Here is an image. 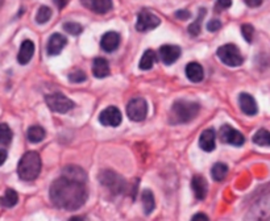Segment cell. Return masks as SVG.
Returning a JSON list of instances; mask_svg holds the SVG:
<instances>
[{
  "mask_svg": "<svg viewBox=\"0 0 270 221\" xmlns=\"http://www.w3.org/2000/svg\"><path fill=\"white\" fill-rule=\"evenodd\" d=\"M49 196L52 203L57 208H62L65 210H77L87 200L86 183L62 175L50 186Z\"/></svg>",
  "mask_w": 270,
  "mask_h": 221,
  "instance_id": "6da1fadb",
  "label": "cell"
},
{
  "mask_svg": "<svg viewBox=\"0 0 270 221\" xmlns=\"http://www.w3.org/2000/svg\"><path fill=\"white\" fill-rule=\"evenodd\" d=\"M200 105L195 102L188 100H177L171 105L169 121L171 124H186L190 123L199 115Z\"/></svg>",
  "mask_w": 270,
  "mask_h": 221,
  "instance_id": "7a4b0ae2",
  "label": "cell"
},
{
  "mask_svg": "<svg viewBox=\"0 0 270 221\" xmlns=\"http://www.w3.org/2000/svg\"><path fill=\"white\" fill-rule=\"evenodd\" d=\"M41 172V157L36 151H27L19 161L18 174L22 180L32 182Z\"/></svg>",
  "mask_w": 270,
  "mask_h": 221,
  "instance_id": "3957f363",
  "label": "cell"
},
{
  "mask_svg": "<svg viewBox=\"0 0 270 221\" xmlns=\"http://www.w3.org/2000/svg\"><path fill=\"white\" fill-rule=\"evenodd\" d=\"M219 60L227 65V66L231 67H237L240 65H242L244 62V58H242L241 53L238 50V48L236 45H232V44H227V45L220 46L216 52Z\"/></svg>",
  "mask_w": 270,
  "mask_h": 221,
  "instance_id": "277c9868",
  "label": "cell"
},
{
  "mask_svg": "<svg viewBox=\"0 0 270 221\" xmlns=\"http://www.w3.org/2000/svg\"><path fill=\"white\" fill-rule=\"evenodd\" d=\"M100 183L106 186L110 189L111 192L114 193H121L125 189V180L119 175L118 172L111 171V170H106L102 171L99 175Z\"/></svg>",
  "mask_w": 270,
  "mask_h": 221,
  "instance_id": "5b68a950",
  "label": "cell"
},
{
  "mask_svg": "<svg viewBox=\"0 0 270 221\" xmlns=\"http://www.w3.org/2000/svg\"><path fill=\"white\" fill-rule=\"evenodd\" d=\"M127 115L132 121H136V123L144 121L148 116V103H146V100L141 98L132 99L127 105Z\"/></svg>",
  "mask_w": 270,
  "mask_h": 221,
  "instance_id": "8992f818",
  "label": "cell"
},
{
  "mask_svg": "<svg viewBox=\"0 0 270 221\" xmlns=\"http://www.w3.org/2000/svg\"><path fill=\"white\" fill-rule=\"evenodd\" d=\"M47 104L53 112L56 113H66L74 108V103L70 99L66 98L62 94H52L47 96Z\"/></svg>",
  "mask_w": 270,
  "mask_h": 221,
  "instance_id": "52a82bcc",
  "label": "cell"
},
{
  "mask_svg": "<svg viewBox=\"0 0 270 221\" xmlns=\"http://www.w3.org/2000/svg\"><path fill=\"white\" fill-rule=\"evenodd\" d=\"M219 137L224 144L233 145V146H242L245 142V137L242 136L237 129L232 128L231 125H223L219 132Z\"/></svg>",
  "mask_w": 270,
  "mask_h": 221,
  "instance_id": "ba28073f",
  "label": "cell"
},
{
  "mask_svg": "<svg viewBox=\"0 0 270 221\" xmlns=\"http://www.w3.org/2000/svg\"><path fill=\"white\" fill-rule=\"evenodd\" d=\"M161 24V20L158 16L149 12V11H142L139 14L137 23H136V28L139 32H148L152 29H156Z\"/></svg>",
  "mask_w": 270,
  "mask_h": 221,
  "instance_id": "9c48e42d",
  "label": "cell"
},
{
  "mask_svg": "<svg viewBox=\"0 0 270 221\" xmlns=\"http://www.w3.org/2000/svg\"><path fill=\"white\" fill-rule=\"evenodd\" d=\"M121 120H123V116L116 107H108L99 115L100 124L106 126H119L121 124Z\"/></svg>",
  "mask_w": 270,
  "mask_h": 221,
  "instance_id": "30bf717a",
  "label": "cell"
},
{
  "mask_svg": "<svg viewBox=\"0 0 270 221\" xmlns=\"http://www.w3.org/2000/svg\"><path fill=\"white\" fill-rule=\"evenodd\" d=\"M66 44H68V39L65 36L60 35V33H54L53 36H50L47 45L48 56H58L64 50Z\"/></svg>",
  "mask_w": 270,
  "mask_h": 221,
  "instance_id": "8fae6325",
  "label": "cell"
},
{
  "mask_svg": "<svg viewBox=\"0 0 270 221\" xmlns=\"http://www.w3.org/2000/svg\"><path fill=\"white\" fill-rule=\"evenodd\" d=\"M181 57V48L175 45H164L160 49V58L165 65H173Z\"/></svg>",
  "mask_w": 270,
  "mask_h": 221,
  "instance_id": "7c38bea8",
  "label": "cell"
},
{
  "mask_svg": "<svg viewBox=\"0 0 270 221\" xmlns=\"http://www.w3.org/2000/svg\"><path fill=\"white\" fill-rule=\"evenodd\" d=\"M257 220L270 218V192L259 199L258 203L253 207V217Z\"/></svg>",
  "mask_w": 270,
  "mask_h": 221,
  "instance_id": "4fadbf2b",
  "label": "cell"
},
{
  "mask_svg": "<svg viewBox=\"0 0 270 221\" xmlns=\"http://www.w3.org/2000/svg\"><path fill=\"white\" fill-rule=\"evenodd\" d=\"M238 105H240V109H241L242 112L248 116H254L258 112V107H257L254 98H253L252 95L245 94V92H242L238 96Z\"/></svg>",
  "mask_w": 270,
  "mask_h": 221,
  "instance_id": "5bb4252c",
  "label": "cell"
},
{
  "mask_svg": "<svg viewBox=\"0 0 270 221\" xmlns=\"http://www.w3.org/2000/svg\"><path fill=\"white\" fill-rule=\"evenodd\" d=\"M100 45H102V49L106 50L107 53L115 52L120 45V36L116 32H107L102 37Z\"/></svg>",
  "mask_w": 270,
  "mask_h": 221,
  "instance_id": "9a60e30c",
  "label": "cell"
},
{
  "mask_svg": "<svg viewBox=\"0 0 270 221\" xmlns=\"http://www.w3.org/2000/svg\"><path fill=\"white\" fill-rule=\"evenodd\" d=\"M82 3L95 14H107L112 8V0H82Z\"/></svg>",
  "mask_w": 270,
  "mask_h": 221,
  "instance_id": "2e32d148",
  "label": "cell"
},
{
  "mask_svg": "<svg viewBox=\"0 0 270 221\" xmlns=\"http://www.w3.org/2000/svg\"><path fill=\"white\" fill-rule=\"evenodd\" d=\"M33 54H35V44L31 40H24L22 46H20L18 62L20 65H27V63H29V61L32 60Z\"/></svg>",
  "mask_w": 270,
  "mask_h": 221,
  "instance_id": "e0dca14e",
  "label": "cell"
},
{
  "mask_svg": "<svg viewBox=\"0 0 270 221\" xmlns=\"http://www.w3.org/2000/svg\"><path fill=\"white\" fill-rule=\"evenodd\" d=\"M186 77L188 78V81L192 83H199L204 78V71L200 63L198 62H190L186 66Z\"/></svg>",
  "mask_w": 270,
  "mask_h": 221,
  "instance_id": "ac0fdd59",
  "label": "cell"
},
{
  "mask_svg": "<svg viewBox=\"0 0 270 221\" xmlns=\"http://www.w3.org/2000/svg\"><path fill=\"white\" fill-rule=\"evenodd\" d=\"M191 187L196 199L203 200L206 197L207 192H208V184H207V180L203 178V176L200 175L194 176L191 182Z\"/></svg>",
  "mask_w": 270,
  "mask_h": 221,
  "instance_id": "d6986e66",
  "label": "cell"
},
{
  "mask_svg": "<svg viewBox=\"0 0 270 221\" xmlns=\"http://www.w3.org/2000/svg\"><path fill=\"white\" fill-rule=\"evenodd\" d=\"M199 146L202 150L207 151V153L215 150L216 144H215V132H213V129L203 130L199 137Z\"/></svg>",
  "mask_w": 270,
  "mask_h": 221,
  "instance_id": "ffe728a7",
  "label": "cell"
},
{
  "mask_svg": "<svg viewBox=\"0 0 270 221\" xmlns=\"http://www.w3.org/2000/svg\"><path fill=\"white\" fill-rule=\"evenodd\" d=\"M93 73L95 78H106L110 75V65L104 58H95L93 63Z\"/></svg>",
  "mask_w": 270,
  "mask_h": 221,
  "instance_id": "44dd1931",
  "label": "cell"
},
{
  "mask_svg": "<svg viewBox=\"0 0 270 221\" xmlns=\"http://www.w3.org/2000/svg\"><path fill=\"white\" fill-rule=\"evenodd\" d=\"M64 176H68L70 179H75L79 182H87V175H86L85 170H82L78 166H68L64 168Z\"/></svg>",
  "mask_w": 270,
  "mask_h": 221,
  "instance_id": "7402d4cb",
  "label": "cell"
},
{
  "mask_svg": "<svg viewBox=\"0 0 270 221\" xmlns=\"http://www.w3.org/2000/svg\"><path fill=\"white\" fill-rule=\"evenodd\" d=\"M157 61V54L156 52H153V50H146L144 54H142L141 60H140V70L146 71L150 70L153 66H154V63Z\"/></svg>",
  "mask_w": 270,
  "mask_h": 221,
  "instance_id": "603a6c76",
  "label": "cell"
},
{
  "mask_svg": "<svg viewBox=\"0 0 270 221\" xmlns=\"http://www.w3.org/2000/svg\"><path fill=\"white\" fill-rule=\"evenodd\" d=\"M27 137L32 144H39L45 138V129L40 125H32L27 132Z\"/></svg>",
  "mask_w": 270,
  "mask_h": 221,
  "instance_id": "cb8c5ba5",
  "label": "cell"
},
{
  "mask_svg": "<svg viewBox=\"0 0 270 221\" xmlns=\"http://www.w3.org/2000/svg\"><path fill=\"white\" fill-rule=\"evenodd\" d=\"M18 201H19L18 193H16V191L12 188H8L7 191L4 192L3 196L0 197V204H2V207L4 208L15 207V205L18 204Z\"/></svg>",
  "mask_w": 270,
  "mask_h": 221,
  "instance_id": "d4e9b609",
  "label": "cell"
},
{
  "mask_svg": "<svg viewBox=\"0 0 270 221\" xmlns=\"http://www.w3.org/2000/svg\"><path fill=\"white\" fill-rule=\"evenodd\" d=\"M142 205H144V212L145 214H150L156 208V200L150 189H145L142 192Z\"/></svg>",
  "mask_w": 270,
  "mask_h": 221,
  "instance_id": "484cf974",
  "label": "cell"
},
{
  "mask_svg": "<svg viewBox=\"0 0 270 221\" xmlns=\"http://www.w3.org/2000/svg\"><path fill=\"white\" fill-rule=\"evenodd\" d=\"M227 174H228V166L225 165V163H221V162H219L216 165H213L212 170H211V175H212V178L215 179L216 182L224 180L225 176H227Z\"/></svg>",
  "mask_w": 270,
  "mask_h": 221,
  "instance_id": "4316f807",
  "label": "cell"
},
{
  "mask_svg": "<svg viewBox=\"0 0 270 221\" xmlns=\"http://www.w3.org/2000/svg\"><path fill=\"white\" fill-rule=\"evenodd\" d=\"M253 142L258 146H270V132L266 129H259L253 136Z\"/></svg>",
  "mask_w": 270,
  "mask_h": 221,
  "instance_id": "83f0119b",
  "label": "cell"
},
{
  "mask_svg": "<svg viewBox=\"0 0 270 221\" xmlns=\"http://www.w3.org/2000/svg\"><path fill=\"white\" fill-rule=\"evenodd\" d=\"M12 133L11 128L7 125V124H0V145H10L12 141Z\"/></svg>",
  "mask_w": 270,
  "mask_h": 221,
  "instance_id": "f1b7e54d",
  "label": "cell"
},
{
  "mask_svg": "<svg viewBox=\"0 0 270 221\" xmlns=\"http://www.w3.org/2000/svg\"><path fill=\"white\" fill-rule=\"evenodd\" d=\"M52 18V10L48 6H41L37 11V16H36V21L39 24H47L48 21Z\"/></svg>",
  "mask_w": 270,
  "mask_h": 221,
  "instance_id": "f546056e",
  "label": "cell"
},
{
  "mask_svg": "<svg viewBox=\"0 0 270 221\" xmlns=\"http://www.w3.org/2000/svg\"><path fill=\"white\" fill-rule=\"evenodd\" d=\"M204 14H206V10H200V14L198 15V19H196L194 23H192L190 27H188V33L192 36V37H195L200 33V27H202V21L203 18H204Z\"/></svg>",
  "mask_w": 270,
  "mask_h": 221,
  "instance_id": "4dcf8cb0",
  "label": "cell"
},
{
  "mask_svg": "<svg viewBox=\"0 0 270 221\" xmlns=\"http://www.w3.org/2000/svg\"><path fill=\"white\" fill-rule=\"evenodd\" d=\"M64 29L68 32L69 35L73 36H78L83 32V27L81 24H78V23H66V24L64 25Z\"/></svg>",
  "mask_w": 270,
  "mask_h": 221,
  "instance_id": "1f68e13d",
  "label": "cell"
},
{
  "mask_svg": "<svg viewBox=\"0 0 270 221\" xmlns=\"http://www.w3.org/2000/svg\"><path fill=\"white\" fill-rule=\"evenodd\" d=\"M69 81L73 82V83H81V82L86 81V74L79 69H74L69 74Z\"/></svg>",
  "mask_w": 270,
  "mask_h": 221,
  "instance_id": "d6a6232c",
  "label": "cell"
},
{
  "mask_svg": "<svg viewBox=\"0 0 270 221\" xmlns=\"http://www.w3.org/2000/svg\"><path fill=\"white\" fill-rule=\"evenodd\" d=\"M241 33L244 36L246 42H252L253 41V36H254V28H253L250 24H244L241 27Z\"/></svg>",
  "mask_w": 270,
  "mask_h": 221,
  "instance_id": "836d02e7",
  "label": "cell"
},
{
  "mask_svg": "<svg viewBox=\"0 0 270 221\" xmlns=\"http://www.w3.org/2000/svg\"><path fill=\"white\" fill-rule=\"evenodd\" d=\"M232 6V0H216L215 12H223Z\"/></svg>",
  "mask_w": 270,
  "mask_h": 221,
  "instance_id": "e575fe53",
  "label": "cell"
},
{
  "mask_svg": "<svg viewBox=\"0 0 270 221\" xmlns=\"http://www.w3.org/2000/svg\"><path fill=\"white\" fill-rule=\"evenodd\" d=\"M220 28H221V23L219 20H216V19H215V20H211L210 23H208V25H207V29H208L210 32H216Z\"/></svg>",
  "mask_w": 270,
  "mask_h": 221,
  "instance_id": "d590c367",
  "label": "cell"
},
{
  "mask_svg": "<svg viewBox=\"0 0 270 221\" xmlns=\"http://www.w3.org/2000/svg\"><path fill=\"white\" fill-rule=\"evenodd\" d=\"M175 18L179 19V20H187V19L191 18V14L186 10H181L175 12Z\"/></svg>",
  "mask_w": 270,
  "mask_h": 221,
  "instance_id": "8d00e7d4",
  "label": "cell"
},
{
  "mask_svg": "<svg viewBox=\"0 0 270 221\" xmlns=\"http://www.w3.org/2000/svg\"><path fill=\"white\" fill-rule=\"evenodd\" d=\"M244 2H245V4L248 6V7L256 8V7H259V6L262 4L263 0H244Z\"/></svg>",
  "mask_w": 270,
  "mask_h": 221,
  "instance_id": "74e56055",
  "label": "cell"
},
{
  "mask_svg": "<svg viewBox=\"0 0 270 221\" xmlns=\"http://www.w3.org/2000/svg\"><path fill=\"white\" fill-rule=\"evenodd\" d=\"M192 221H208V216H206V214L204 213H196V214H194V216H192V218H191Z\"/></svg>",
  "mask_w": 270,
  "mask_h": 221,
  "instance_id": "f35d334b",
  "label": "cell"
},
{
  "mask_svg": "<svg viewBox=\"0 0 270 221\" xmlns=\"http://www.w3.org/2000/svg\"><path fill=\"white\" fill-rule=\"evenodd\" d=\"M54 3H56V6H57L60 10H64V8L66 7V4L69 3V0H54Z\"/></svg>",
  "mask_w": 270,
  "mask_h": 221,
  "instance_id": "ab89813d",
  "label": "cell"
},
{
  "mask_svg": "<svg viewBox=\"0 0 270 221\" xmlns=\"http://www.w3.org/2000/svg\"><path fill=\"white\" fill-rule=\"evenodd\" d=\"M6 161H7V151L0 150V166L3 165Z\"/></svg>",
  "mask_w": 270,
  "mask_h": 221,
  "instance_id": "60d3db41",
  "label": "cell"
},
{
  "mask_svg": "<svg viewBox=\"0 0 270 221\" xmlns=\"http://www.w3.org/2000/svg\"><path fill=\"white\" fill-rule=\"evenodd\" d=\"M4 4V0H0V8H2V6Z\"/></svg>",
  "mask_w": 270,
  "mask_h": 221,
  "instance_id": "b9f144b4",
  "label": "cell"
}]
</instances>
